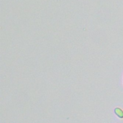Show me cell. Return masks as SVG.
Listing matches in <instances>:
<instances>
[{"label": "cell", "mask_w": 123, "mask_h": 123, "mask_svg": "<svg viewBox=\"0 0 123 123\" xmlns=\"http://www.w3.org/2000/svg\"><path fill=\"white\" fill-rule=\"evenodd\" d=\"M115 115L120 119H123V110L122 109L117 107L115 109Z\"/></svg>", "instance_id": "cell-1"}]
</instances>
